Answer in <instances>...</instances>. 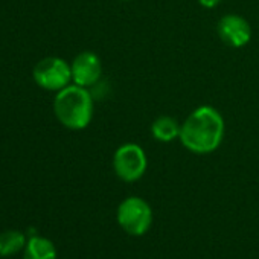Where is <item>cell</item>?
<instances>
[{
    "mask_svg": "<svg viewBox=\"0 0 259 259\" xmlns=\"http://www.w3.org/2000/svg\"><path fill=\"white\" fill-rule=\"evenodd\" d=\"M70 69H72L73 84L85 87V89L95 85L102 75L101 58L95 52H90V51H84L78 54L70 64Z\"/></svg>",
    "mask_w": 259,
    "mask_h": 259,
    "instance_id": "cell-7",
    "label": "cell"
},
{
    "mask_svg": "<svg viewBox=\"0 0 259 259\" xmlns=\"http://www.w3.org/2000/svg\"><path fill=\"white\" fill-rule=\"evenodd\" d=\"M32 78L41 89L49 92H60L70 85L72 69L66 60L58 57H48L35 64Z\"/></svg>",
    "mask_w": 259,
    "mask_h": 259,
    "instance_id": "cell-5",
    "label": "cell"
},
{
    "mask_svg": "<svg viewBox=\"0 0 259 259\" xmlns=\"http://www.w3.org/2000/svg\"><path fill=\"white\" fill-rule=\"evenodd\" d=\"M25 259H57L55 245L46 238L34 236L26 244Z\"/></svg>",
    "mask_w": 259,
    "mask_h": 259,
    "instance_id": "cell-9",
    "label": "cell"
},
{
    "mask_svg": "<svg viewBox=\"0 0 259 259\" xmlns=\"http://www.w3.org/2000/svg\"><path fill=\"white\" fill-rule=\"evenodd\" d=\"M54 113L60 123L73 132L89 126L93 117V96L81 85L70 84L57 92L54 99Z\"/></svg>",
    "mask_w": 259,
    "mask_h": 259,
    "instance_id": "cell-2",
    "label": "cell"
},
{
    "mask_svg": "<svg viewBox=\"0 0 259 259\" xmlns=\"http://www.w3.org/2000/svg\"><path fill=\"white\" fill-rule=\"evenodd\" d=\"M220 2H221V0H198V4H200L203 8H207V10H212V8H215V7H218Z\"/></svg>",
    "mask_w": 259,
    "mask_h": 259,
    "instance_id": "cell-11",
    "label": "cell"
},
{
    "mask_svg": "<svg viewBox=\"0 0 259 259\" xmlns=\"http://www.w3.org/2000/svg\"><path fill=\"white\" fill-rule=\"evenodd\" d=\"M224 132L226 123L221 113L210 105H201L182 123L179 141L194 154H210L220 148Z\"/></svg>",
    "mask_w": 259,
    "mask_h": 259,
    "instance_id": "cell-1",
    "label": "cell"
},
{
    "mask_svg": "<svg viewBox=\"0 0 259 259\" xmlns=\"http://www.w3.org/2000/svg\"><path fill=\"white\" fill-rule=\"evenodd\" d=\"M25 245V235L17 230H8L0 235V256L16 254Z\"/></svg>",
    "mask_w": 259,
    "mask_h": 259,
    "instance_id": "cell-10",
    "label": "cell"
},
{
    "mask_svg": "<svg viewBox=\"0 0 259 259\" xmlns=\"http://www.w3.org/2000/svg\"><path fill=\"white\" fill-rule=\"evenodd\" d=\"M182 123L172 116H159L151 123V135L157 142L168 144L180 138Z\"/></svg>",
    "mask_w": 259,
    "mask_h": 259,
    "instance_id": "cell-8",
    "label": "cell"
},
{
    "mask_svg": "<svg viewBox=\"0 0 259 259\" xmlns=\"http://www.w3.org/2000/svg\"><path fill=\"white\" fill-rule=\"evenodd\" d=\"M217 32L223 43L230 48H242L251 38L250 23L238 14H226L217 23Z\"/></svg>",
    "mask_w": 259,
    "mask_h": 259,
    "instance_id": "cell-6",
    "label": "cell"
},
{
    "mask_svg": "<svg viewBox=\"0 0 259 259\" xmlns=\"http://www.w3.org/2000/svg\"><path fill=\"white\" fill-rule=\"evenodd\" d=\"M148 168V159L144 148L138 144H123L113 154V169L116 176L126 183L138 182Z\"/></svg>",
    "mask_w": 259,
    "mask_h": 259,
    "instance_id": "cell-3",
    "label": "cell"
},
{
    "mask_svg": "<svg viewBox=\"0 0 259 259\" xmlns=\"http://www.w3.org/2000/svg\"><path fill=\"white\" fill-rule=\"evenodd\" d=\"M117 223L130 235L141 236L148 232L153 223L150 204L141 197H128L117 207Z\"/></svg>",
    "mask_w": 259,
    "mask_h": 259,
    "instance_id": "cell-4",
    "label": "cell"
},
{
    "mask_svg": "<svg viewBox=\"0 0 259 259\" xmlns=\"http://www.w3.org/2000/svg\"><path fill=\"white\" fill-rule=\"evenodd\" d=\"M122 2H130V0H122Z\"/></svg>",
    "mask_w": 259,
    "mask_h": 259,
    "instance_id": "cell-12",
    "label": "cell"
}]
</instances>
